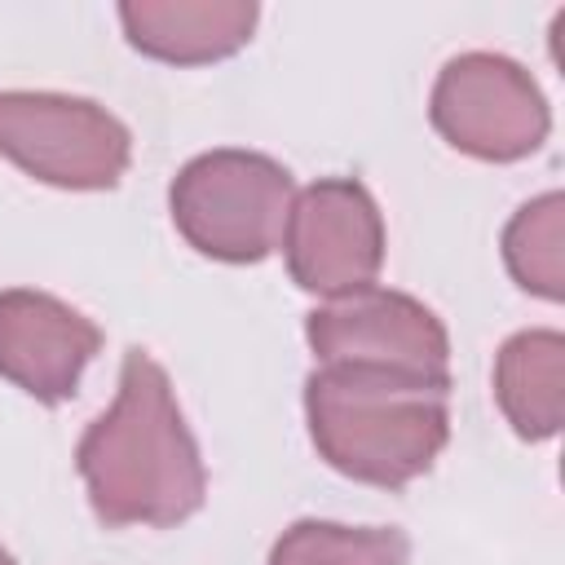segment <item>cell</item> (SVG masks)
I'll use <instances>...</instances> for the list:
<instances>
[{
	"instance_id": "cell-12",
	"label": "cell",
	"mask_w": 565,
	"mask_h": 565,
	"mask_svg": "<svg viewBox=\"0 0 565 565\" xmlns=\"http://www.w3.org/2000/svg\"><path fill=\"white\" fill-rule=\"evenodd\" d=\"M411 539L397 525L296 521L269 547V565H406Z\"/></svg>"
},
{
	"instance_id": "cell-9",
	"label": "cell",
	"mask_w": 565,
	"mask_h": 565,
	"mask_svg": "<svg viewBox=\"0 0 565 565\" xmlns=\"http://www.w3.org/2000/svg\"><path fill=\"white\" fill-rule=\"evenodd\" d=\"M252 0H128L119 4L124 35L137 53L172 66H203L238 53L256 31Z\"/></svg>"
},
{
	"instance_id": "cell-13",
	"label": "cell",
	"mask_w": 565,
	"mask_h": 565,
	"mask_svg": "<svg viewBox=\"0 0 565 565\" xmlns=\"http://www.w3.org/2000/svg\"><path fill=\"white\" fill-rule=\"evenodd\" d=\"M0 565H13V556H9V552H4V547H0Z\"/></svg>"
},
{
	"instance_id": "cell-11",
	"label": "cell",
	"mask_w": 565,
	"mask_h": 565,
	"mask_svg": "<svg viewBox=\"0 0 565 565\" xmlns=\"http://www.w3.org/2000/svg\"><path fill=\"white\" fill-rule=\"evenodd\" d=\"M503 265L516 287L543 300L565 296V194L547 190L503 225Z\"/></svg>"
},
{
	"instance_id": "cell-2",
	"label": "cell",
	"mask_w": 565,
	"mask_h": 565,
	"mask_svg": "<svg viewBox=\"0 0 565 565\" xmlns=\"http://www.w3.org/2000/svg\"><path fill=\"white\" fill-rule=\"evenodd\" d=\"M305 419L335 472L402 490L450 441V388L375 366H313L305 380Z\"/></svg>"
},
{
	"instance_id": "cell-4",
	"label": "cell",
	"mask_w": 565,
	"mask_h": 565,
	"mask_svg": "<svg viewBox=\"0 0 565 565\" xmlns=\"http://www.w3.org/2000/svg\"><path fill=\"white\" fill-rule=\"evenodd\" d=\"M0 154L57 190H115L132 163V137L93 97L4 88Z\"/></svg>"
},
{
	"instance_id": "cell-7",
	"label": "cell",
	"mask_w": 565,
	"mask_h": 565,
	"mask_svg": "<svg viewBox=\"0 0 565 565\" xmlns=\"http://www.w3.org/2000/svg\"><path fill=\"white\" fill-rule=\"evenodd\" d=\"M287 274L300 291L340 300L375 287L384 265V216L353 177H318L291 199L282 230Z\"/></svg>"
},
{
	"instance_id": "cell-3",
	"label": "cell",
	"mask_w": 565,
	"mask_h": 565,
	"mask_svg": "<svg viewBox=\"0 0 565 565\" xmlns=\"http://www.w3.org/2000/svg\"><path fill=\"white\" fill-rule=\"evenodd\" d=\"M296 199L291 172L260 150H207L194 154L168 190L177 234L212 260L256 265L287 230Z\"/></svg>"
},
{
	"instance_id": "cell-6",
	"label": "cell",
	"mask_w": 565,
	"mask_h": 565,
	"mask_svg": "<svg viewBox=\"0 0 565 565\" xmlns=\"http://www.w3.org/2000/svg\"><path fill=\"white\" fill-rule=\"evenodd\" d=\"M305 340L318 366H375L450 388V335L441 318L388 287H362L327 300L305 318Z\"/></svg>"
},
{
	"instance_id": "cell-1",
	"label": "cell",
	"mask_w": 565,
	"mask_h": 565,
	"mask_svg": "<svg viewBox=\"0 0 565 565\" xmlns=\"http://www.w3.org/2000/svg\"><path fill=\"white\" fill-rule=\"evenodd\" d=\"M75 468L106 530H168L203 508L207 472L199 441L172 397L168 371L146 349L124 353L115 402L84 428Z\"/></svg>"
},
{
	"instance_id": "cell-10",
	"label": "cell",
	"mask_w": 565,
	"mask_h": 565,
	"mask_svg": "<svg viewBox=\"0 0 565 565\" xmlns=\"http://www.w3.org/2000/svg\"><path fill=\"white\" fill-rule=\"evenodd\" d=\"M494 402L516 437H556L565 415V335L552 327L508 335L494 353Z\"/></svg>"
},
{
	"instance_id": "cell-8",
	"label": "cell",
	"mask_w": 565,
	"mask_h": 565,
	"mask_svg": "<svg viewBox=\"0 0 565 565\" xmlns=\"http://www.w3.org/2000/svg\"><path fill=\"white\" fill-rule=\"evenodd\" d=\"M102 349V327L66 300L31 287L0 291V375L44 406L75 397L84 366Z\"/></svg>"
},
{
	"instance_id": "cell-5",
	"label": "cell",
	"mask_w": 565,
	"mask_h": 565,
	"mask_svg": "<svg viewBox=\"0 0 565 565\" xmlns=\"http://www.w3.org/2000/svg\"><path fill=\"white\" fill-rule=\"evenodd\" d=\"M428 119L459 154L486 163H516L552 132V110L534 75L486 49L459 53L437 71Z\"/></svg>"
}]
</instances>
